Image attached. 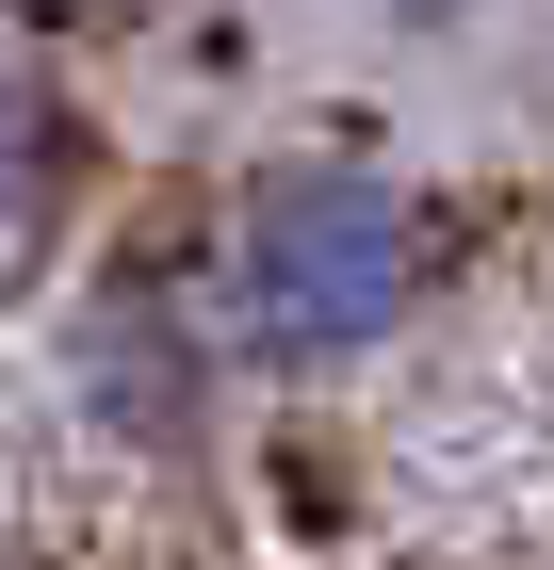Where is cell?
Here are the masks:
<instances>
[{"mask_svg":"<svg viewBox=\"0 0 554 570\" xmlns=\"http://www.w3.org/2000/svg\"><path fill=\"white\" fill-rule=\"evenodd\" d=\"M440 277V228L425 196L359 147H294V164H261L213 228V343L261 358V375H342V358L408 343V309Z\"/></svg>","mask_w":554,"mask_h":570,"instance_id":"obj_1","label":"cell"},{"mask_svg":"<svg viewBox=\"0 0 554 570\" xmlns=\"http://www.w3.org/2000/svg\"><path fill=\"white\" fill-rule=\"evenodd\" d=\"M213 375H229L213 309L147 294V277L82 309V407H98L115 440H147V456H179V440H196V392H213Z\"/></svg>","mask_w":554,"mask_h":570,"instance_id":"obj_2","label":"cell"},{"mask_svg":"<svg viewBox=\"0 0 554 570\" xmlns=\"http://www.w3.org/2000/svg\"><path fill=\"white\" fill-rule=\"evenodd\" d=\"M49 196H66V115H49V82L0 49V262L49 228Z\"/></svg>","mask_w":554,"mask_h":570,"instance_id":"obj_3","label":"cell"},{"mask_svg":"<svg viewBox=\"0 0 554 570\" xmlns=\"http://www.w3.org/2000/svg\"><path fill=\"white\" fill-rule=\"evenodd\" d=\"M391 17H473V0H391Z\"/></svg>","mask_w":554,"mask_h":570,"instance_id":"obj_4","label":"cell"},{"mask_svg":"<svg viewBox=\"0 0 554 570\" xmlns=\"http://www.w3.org/2000/svg\"><path fill=\"white\" fill-rule=\"evenodd\" d=\"M49 17H98V0H49Z\"/></svg>","mask_w":554,"mask_h":570,"instance_id":"obj_5","label":"cell"}]
</instances>
